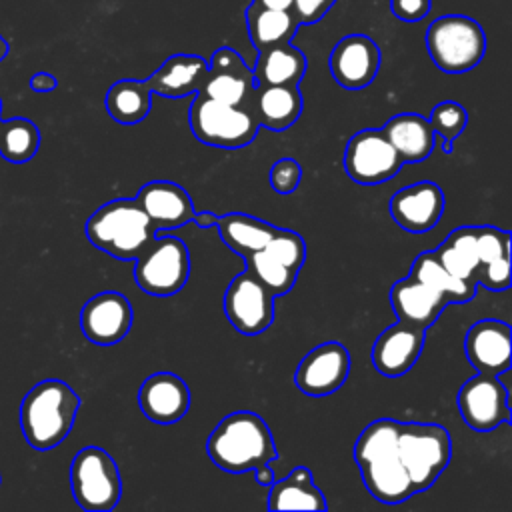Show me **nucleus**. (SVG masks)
Listing matches in <instances>:
<instances>
[{
    "mask_svg": "<svg viewBox=\"0 0 512 512\" xmlns=\"http://www.w3.org/2000/svg\"><path fill=\"white\" fill-rule=\"evenodd\" d=\"M398 428L394 418L370 422L358 436L354 460L368 492L384 504H400L414 496L408 472L398 456Z\"/></svg>",
    "mask_w": 512,
    "mask_h": 512,
    "instance_id": "nucleus-1",
    "label": "nucleus"
},
{
    "mask_svg": "<svg viewBox=\"0 0 512 512\" xmlns=\"http://www.w3.org/2000/svg\"><path fill=\"white\" fill-rule=\"evenodd\" d=\"M210 460L226 472H252L260 464H272L278 456L274 436L264 418L250 410L224 416L206 440Z\"/></svg>",
    "mask_w": 512,
    "mask_h": 512,
    "instance_id": "nucleus-2",
    "label": "nucleus"
},
{
    "mask_svg": "<svg viewBox=\"0 0 512 512\" xmlns=\"http://www.w3.org/2000/svg\"><path fill=\"white\" fill-rule=\"evenodd\" d=\"M78 410L80 396L70 384L58 378L42 380L20 402V430L34 450H52L70 434Z\"/></svg>",
    "mask_w": 512,
    "mask_h": 512,
    "instance_id": "nucleus-3",
    "label": "nucleus"
},
{
    "mask_svg": "<svg viewBox=\"0 0 512 512\" xmlns=\"http://www.w3.org/2000/svg\"><path fill=\"white\" fill-rule=\"evenodd\" d=\"M84 230L92 246L118 260H136L156 234L136 198H116L102 204L86 220Z\"/></svg>",
    "mask_w": 512,
    "mask_h": 512,
    "instance_id": "nucleus-4",
    "label": "nucleus"
},
{
    "mask_svg": "<svg viewBox=\"0 0 512 512\" xmlns=\"http://www.w3.org/2000/svg\"><path fill=\"white\" fill-rule=\"evenodd\" d=\"M426 50L438 70L464 74L476 68L486 54L482 26L464 14H444L426 30Z\"/></svg>",
    "mask_w": 512,
    "mask_h": 512,
    "instance_id": "nucleus-5",
    "label": "nucleus"
},
{
    "mask_svg": "<svg viewBox=\"0 0 512 512\" xmlns=\"http://www.w3.org/2000/svg\"><path fill=\"white\" fill-rule=\"evenodd\" d=\"M398 456L414 494L424 492L450 464L452 438L444 426L434 422H400Z\"/></svg>",
    "mask_w": 512,
    "mask_h": 512,
    "instance_id": "nucleus-6",
    "label": "nucleus"
},
{
    "mask_svg": "<svg viewBox=\"0 0 512 512\" xmlns=\"http://www.w3.org/2000/svg\"><path fill=\"white\" fill-rule=\"evenodd\" d=\"M188 126L202 144L224 150L248 146L260 130L250 108L230 106L202 94H196L188 108Z\"/></svg>",
    "mask_w": 512,
    "mask_h": 512,
    "instance_id": "nucleus-7",
    "label": "nucleus"
},
{
    "mask_svg": "<svg viewBox=\"0 0 512 512\" xmlns=\"http://www.w3.org/2000/svg\"><path fill=\"white\" fill-rule=\"evenodd\" d=\"M70 488L76 504L86 512H108L122 496L116 460L100 446L76 452L70 464Z\"/></svg>",
    "mask_w": 512,
    "mask_h": 512,
    "instance_id": "nucleus-8",
    "label": "nucleus"
},
{
    "mask_svg": "<svg viewBox=\"0 0 512 512\" xmlns=\"http://www.w3.org/2000/svg\"><path fill=\"white\" fill-rule=\"evenodd\" d=\"M190 276V254L176 236H160L136 256L134 280L150 296L178 294Z\"/></svg>",
    "mask_w": 512,
    "mask_h": 512,
    "instance_id": "nucleus-9",
    "label": "nucleus"
},
{
    "mask_svg": "<svg viewBox=\"0 0 512 512\" xmlns=\"http://www.w3.org/2000/svg\"><path fill=\"white\" fill-rule=\"evenodd\" d=\"M404 166L380 128L356 132L344 150V170L350 180L362 186H374L392 180Z\"/></svg>",
    "mask_w": 512,
    "mask_h": 512,
    "instance_id": "nucleus-10",
    "label": "nucleus"
},
{
    "mask_svg": "<svg viewBox=\"0 0 512 512\" xmlns=\"http://www.w3.org/2000/svg\"><path fill=\"white\" fill-rule=\"evenodd\" d=\"M224 314L244 336H256L274 322V296L248 270L232 278L224 292Z\"/></svg>",
    "mask_w": 512,
    "mask_h": 512,
    "instance_id": "nucleus-11",
    "label": "nucleus"
},
{
    "mask_svg": "<svg viewBox=\"0 0 512 512\" xmlns=\"http://www.w3.org/2000/svg\"><path fill=\"white\" fill-rule=\"evenodd\" d=\"M456 404L466 426L476 432H490L510 422L508 388L494 374L478 372L468 378L458 390Z\"/></svg>",
    "mask_w": 512,
    "mask_h": 512,
    "instance_id": "nucleus-12",
    "label": "nucleus"
},
{
    "mask_svg": "<svg viewBox=\"0 0 512 512\" xmlns=\"http://www.w3.org/2000/svg\"><path fill=\"white\" fill-rule=\"evenodd\" d=\"M254 88L256 82L252 68L234 48L222 46L210 56L206 76L196 94L230 106H246L252 110Z\"/></svg>",
    "mask_w": 512,
    "mask_h": 512,
    "instance_id": "nucleus-13",
    "label": "nucleus"
},
{
    "mask_svg": "<svg viewBox=\"0 0 512 512\" xmlns=\"http://www.w3.org/2000/svg\"><path fill=\"white\" fill-rule=\"evenodd\" d=\"M350 374V352L340 342L314 346L294 372V382L308 396H328L340 390Z\"/></svg>",
    "mask_w": 512,
    "mask_h": 512,
    "instance_id": "nucleus-14",
    "label": "nucleus"
},
{
    "mask_svg": "<svg viewBox=\"0 0 512 512\" xmlns=\"http://www.w3.org/2000/svg\"><path fill=\"white\" fill-rule=\"evenodd\" d=\"M132 320L130 300L114 290L92 296L80 312L82 334L98 346H112L124 340L132 328Z\"/></svg>",
    "mask_w": 512,
    "mask_h": 512,
    "instance_id": "nucleus-15",
    "label": "nucleus"
},
{
    "mask_svg": "<svg viewBox=\"0 0 512 512\" xmlns=\"http://www.w3.org/2000/svg\"><path fill=\"white\" fill-rule=\"evenodd\" d=\"M380 48L366 34H348L336 42L328 66L332 78L346 90H362L380 70Z\"/></svg>",
    "mask_w": 512,
    "mask_h": 512,
    "instance_id": "nucleus-16",
    "label": "nucleus"
},
{
    "mask_svg": "<svg viewBox=\"0 0 512 512\" xmlns=\"http://www.w3.org/2000/svg\"><path fill=\"white\" fill-rule=\"evenodd\" d=\"M444 192L438 184L422 180L404 186L390 198V216L406 232L422 234L432 230L444 214Z\"/></svg>",
    "mask_w": 512,
    "mask_h": 512,
    "instance_id": "nucleus-17",
    "label": "nucleus"
},
{
    "mask_svg": "<svg viewBox=\"0 0 512 512\" xmlns=\"http://www.w3.org/2000/svg\"><path fill=\"white\" fill-rule=\"evenodd\" d=\"M424 340L426 330L398 320L376 338L372 346L374 368L388 378L404 376L418 362Z\"/></svg>",
    "mask_w": 512,
    "mask_h": 512,
    "instance_id": "nucleus-18",
    "label": "nucleus"
},
{
    "mask_svg": "<svg viewBox=\"0 0 512 512\" xmlns=\"http://www.w3.org/2000/svg\"><path fill=\"white\" fill-rule=\"evenodd\" d=\"M510 326L502 320L484 318L472 324L464 336L468 362L482 374L500 376L510 370Z\"/></svg>",
    "mask_w": 512,
    "mask_h": 512,
    "instance_id": "nucleus-19",
    "label": "nucleus"
},
{
    "mask_svg": "<svg viewBox=\"0 0 512 512\" xmlns=\"http://www.w3.org/2000/svg\"><path fill=\"white\" fill-rule=\"evenodd\" d=\"M138 406L150 422L174 424L190 408V388L172 372L150 374L138 390Z\"/></svg>",
    "mask_w": 512,
    "mask_h": 512,
    "instance_id": "nucleus-20",
    "label": "nucleus"
},
{
    "mask_svg": "<svg viewBox=\"0 0 512 512\" xmlns=\"http://www.w3.org/2000/svg\"><path fill=\"white\" fill-rule=\"evenodd\" d=\"M136 202L156 230L182 228L192 220L196 210L190 194L180 184L168 180H152L144 184L136 194Z\"/></svg>",
    "mask_w": 512,
    "mask_h": 512,
    "instance_id": "nucleus-21",
    "label": "nucleus"
},
{
    "mask_svg": "<svg viewBox=\"0 0 512 512\" xmlns=\"http://www.w3.org/2000/svg\"><path fill=\"white\" fill-rule=\"evenodd\" d=\"M390 304L400 322L428 330L448 306V300L420 280L406 276L392 284Z\"/></svg>",
    "mask_w": 512,
    "mask_h": 512,
    "instance_id": "nucleus-22",
    "label": "nucleus"
},
{
    "mask_svg": "<svg viewBox=\"0 0 512 512\" xmlns=\"http://www.w3.org/2000/svg\"><path fill=\"white\" fill-rule=\"evenodd\" d=\"M208 60L198 54H172L146 80L152 94L184 98L196 94L206 76Z\"/></svg>",
    "mask_w": 512,
    "mask_h": 512,
    "instance_id": "nucleus-23",
    "label": "nucleus"
},
{
    "mask_svg": "<svg viewBox=\"0 0 512 512\" xmlns=\"http://www.w3.org/2000/svg\"><path fill=\"white\" fill-rule=\"evenodd\" d=\"M380 130L404 164L422 162L434 150L436 134L430 120L420 114H396Z\"/></svg>",
    "mask_w": 512,
    "mask_h": 512,
    "instance_id": "nucleus-24",
    "label": "nucleus"
},
{
    "mask_svg": "<svg viewBox=\"0 0 512 512\" xmlns=\"http://www.w3.org/2000/svg\"><path fill=\"white\" fill-rule=\"evenodd\" d=\"M302 112L298 86H258L252 94V114L262 128L282 132L290 128Z\"/></svg>",
    "mask_w": 512,
    "mask_h": 512,
    "instance_id": "nucleus-25",
    "label": "nucleus"
},
{
    "mask_svg": "<svg viewBox=\"0 0 512 512\" xmlns=\"http://www.w3.org/2000/svg\"><path fill=\"white\" fill-rule=\"evenodd\" d=\"M308 68L304 52L292 42H284L258 52L252 68L258 86H298Z\"/></svg>",
    "mask_w": 512,
    "mask_h": 512,
    "instance_id": "nucleus-26",
    "label": "nucleus"
},
{
    "mask_svg": "<svg viewBox=\"0 0 512 512\" xmlns=\"http://www.w3.org/2000/svg\"><path fill=\"white\" fill-rule=\"evenodd\" d=\"M266 506L268 510H328L326 496L306 466H296L286 478L274 480Z\"/></svg>",
    "mask_w": 512,
    "mask_h": 512,
    "instance_id": "nucleus-27",
    "label": "nucleus"
},
{
    "mask_svg": "<svg viewBox=\"0 0 512 512\" xmlns=\"http://www.w3.org/2000/svg\"><path fill=\"white\" fill-rule=\"evenodd\" d=\"M246 28L252 46L260 52L284 42H292L294 34L300 28V22L292 14V10L258 8L250 4L246 10Z\"/></svg>",
    "mask_w": 512,
    "mask_h": 512,
    "instance_id": "nucleus-28",
    "label": "nucleus"
},
{
    "mask_svg": "<svg viewBox=\"0 0 512 512\" xmlns=\"http://www.w3.org/2000/svg\"><path fill=\"white\" fill-rule=\"evenodd\" d=\"M216 228L222 242L230 250H234L240 256H246L250 252L264 248L268 240L274 236L278 226H272L266 220H260L250 214L230 212V214L218 216Z\"/></svg>",
    "mask_w": 512,
    "mask_h": 512,
    "instance_id": "nucleus-29",
    "label": "nucleus"
},
{
    "mask_svg": "<svg viewBox=\"0 0 512 512\" xmlns=\"http://www.w3.org/2000/svg\"><path fill=\"white\" fill-rule=\"evenodd\" d=\"M106 112L118 124H138L152 108V90L146 80L124 78L114 82L106 92Z\"/></svg>",
    "mask_w": 512,
    "mask_h": 512,
    "instance_id": "nucleus-30",
    "label": "nucleus"
},
{
    "mask_svg": "<svg viewBox=\"0 0 512 512\" xmlns=\"http://www.w3.org/2000/svg\"><path fill=\"white\" fill-rule=\"evenodd\" d=\"M438 262L456 278L476 284L478 266V242L476 226H462L448 234V238L434 250Z\"/></svg>",
    "mask_w": 512,
    "mask_h": 512,
    "instance_id": "nucleus-31",
    "label": "nucleus"
},
{
    "mask_svg": "<svg viewBox=\"0 0 512 512\" xmlns=\"http://www.w3.org/2000/svg\"><path fill=\"white\" fill-rule=\"evenodd\" d=\"M412 278L420 280L422 284L438 290L448 304H464L470 302L476 296V286L468 284L460 278H456L454 274H450L436 258L434 250H426L422 254H418L410 266V274Z\"/></svg>",
    "mask_w": 512,
    "mask_h": 512,
    "instance_id": "nucleus-32",
    "label": "nucleus"
},
{
    "mask_svg": "<svg viewBox=\"0 0 512 512\" xmlns=\"http://www.w3.org/2000/svg\"><path fill=\"white\" fill-rule=\"evenodd\" d=\"M40 130L28 118L0 120V156L10 164L30 162L40 148Z\"/></svg>",
    "mask_w": 512,
    "mask_h": 512,
    "instance_id": "nucleus-33",
    "label": "nucleus"
},
{
    "mask_svg": "<svg viewBox=\"0 0 512 512\" xmlns=\"http://www.w3.org/2000/svg\"><path fill=\"white\" fill-rule=\"evenodd\" d=\"M242 258L246 262V270L252 276H256L270 290V294L274 298L288 294L294 288L298 272L288 268L284 262H280L276 256H272L266 248L250 252Z\"/></svg>",
    "mask_w": 512,
    "mask_h": 512,
    "instance_id": "nucleus-34",
    "label": "nucleus"
},
{
    "mask_svg": "<svg viewBox=\"0 0 512 512\" xmlns=\"http://www.w3.org/2000/svg\"><path fill=\"white\" fill-rule=\"evenodd\" d=\"M428 120L432 124L434 134L442 140L444 152H452L454 140L464 132L468 124V112L462 104L454 100H444L432 108Z\"/></svg>",
    "mask_w": 512,
    "mask_h": 512,
    "instance_id": "nucleus-35",
    "label": "nucleus"
},
{
    "mask_svg": "<svg viewBox=\"0 0 512 512\" xmlns=\"http://www.w3.org/2000/svg\"><path fill=\"white\" fill-rule=\"evenodd\" d=\"M264 248L294 272H300V268L306 262V242L294 230L276 228L274 236L268 240Z\"/></svg>",
    "mask_w": 512,
    "mask_h": 512,
    "instance_id": "nucleus-36",
    "label": "nucleus"
},
{
    "mask_svg": "<svg viewBox=\"0 0 512 512\" xmlns=\"http://www.w3.org/2000/svg\"><path fill=\"white\" fill-rule=\"evenodd\" d=\"M300 180H302V166L294 158L276 160L268 174V182H270L272 190L282 196L292 194L298 188Z\"/></svg>",
    "mask_w": 512,
    "mask_h": 512,
    "instance_id": "nucleus-37",
    "label": "nucleus"
},
{
    "mask_svg": "<svg viewBox=\"0 0 512 512\" xmlns=\"http://www.w3.org/2000/svg\"><path fill=\"white\" fill-rule=\"evenodd\" d=\"M336 0H292V14L300 22V26L316 24L334 4Z\"/></svg>",
    "mask_w": 512,
    "mask_h": 512,
    "instance_id": "nucleus-38",
    "label": "nucleus"
},
{
    "mask_svg": "<svg viewBox=\"0 0 512 512\" xmlns=\"http://www.w3.org/2000/svg\"><path fill=\"white\" fill-rule=\"evenodd\" d=\"M432 0H390V10L398 20L418 22L430 12Z\"/></svg>",
    "mask_w": 512,
    "mask_h": 512,
    "instance_id": "nucleus-39",
    "label": "nucleus"
},
{
    "mask_svg": "<svg viewBox=\"0 0 512 512\" xmlns=\"http://www.w3.org/2000/svg\"><path fill=\"white\" fill-rule=\"evenodd\" d=\"M56 86H58V80H56V76L50 74V72H36V74H32V78H30V88H32L34 92H40V94L52 92Z\"/></svg>",
    "mask_w": 512,
    "mask_h": 512,
    "instance_id": "nucleus-40",
    "label": "nucleus"
},
{
    "mask_svg": "<svg viewBox=\"0 0 512 512\" xmlns=\"http://www.w3.org/2000/svg\"><path fill=\"white\" fill-rule=\"evenodd\" d=\"M252 472H254V480L260 486H270L276 480V472H274V468L270 464H260Z\"/></svg>",
    "mask_w": 512,
    "mask_h": 512,
    "instance_id": "nucleus-41",
    "label": "nucleus"
},
{
    "mask_svg": "<svg viewBox=\"0 0 512 512\" xmlns=\"http://www.w3.org/2000/svg\"><path fill=\"white\" fill-rule=\"evenodd\" d=\"M192 220H194V224L198 228H212V226H216L218 216L214 212H198V210H194Z\"/></svg>",
    "mask_w": 512,
    "mask_h": 512,
    "instance_id": "nucleus-42",
    "label": "nucleus"
},
{
    "mask_svg": "<svg viewBox=\"0 0 512 512\" xmlns=\"http://www.w3.org/2000/svg\"><path fill=\"white\" fill-rule=\"evenodd\" d=\"M250 4L258 8H272V10H290L292 0H252Z\"/></svg>",
    "mask_w": 512,
    "mask_h": 512,
    "instance_id": "nucleus-43",
    "label": "nucleus"
},
{
    "mask_svg": "<svg viewBox=\"0 0 512 512\" xmlns=\"http://www.w3.org/2000/svg\"><path fill=\"white\" fill-rule=\"evenodd\" d=\"M8 52H10V46H8V42L4 40V36L0 34V62L8 56Z\"/></svg>",
    "mask_w": 512,
    "mask_h": 512,
    "instance_id": "nucleus-44",
    "label": "nucleus"
},
{
    "mask_svg": "<svg viewBox=\"0 0 512 512\" xmlns=\"http://www.w3.org/2000/svg\"><path fill=\"white\" fill-rule=\"evenodd\" d=\"M0 112H2V100H0Z\"/></svg>",
    "mask_w": 512,
    "mask_h": 512,
    "instance_id": "nucleus-45",
    "label": "nucleus"
}]
</instances>
